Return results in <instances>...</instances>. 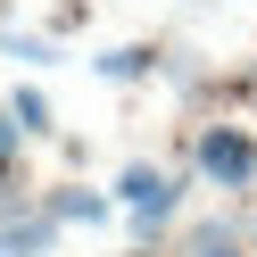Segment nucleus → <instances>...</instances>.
Wrapping results in <instances>:
<instances>
[{
	"label": "nucleus",
	"instance_id": "obj_1",
	"mask_svg": "<svg viewBox=\"0 0 257 257\" xmlns=\"http://www.w3.org/2000/svg\"><path fill=\"white\" fill-rule=\"evenodd\" d=\"M116 207L133 216L141 240H158V232L174 224V207H183V183H174V174H158V166H124V174H116Z\"/></svg>",
	"mask_w": 257,
	"mask_h": 257
},
{
	"label": "nucleus",
	"instance_id": "obj_2",
	"mask_svg": "<svg viewBox=\"0 0 257 257\" xmlns=\"http://www.w3.org/2000/svg\"><path fill=\"white\" fill-rule=\"evenodd\" d=\"M199 174L216 191H249L257 183V141L240 133V124H207L199 133Z\"/></svg>",
	"mask_w": 257,
	"mask_h": 257
},
{
	"label": "nucleus",
	"instance_id": "obj_3",
	"mask_svg": "<svg viewBox=\"0 0 257 257\" xmlns=\"http://www.w3.org/2000/svg\"><path fill=\"white\" fill-rule=\"evenodd\" d=\"M58 249V216H9L0 224V257H50Z\"/></svg>",
	"mask_w": 257,
	"mask_h": 257
},
{
	"label": "nucleus",
	"instance_id": "obj_4",
	"mask_svg": "<svg viewBox=\"0 0 257 257\" xmlns=\"http://www.w3.org/2000/svg\"><path fill=\"white\" fill-rule=\"evenodd\" d=\"M42 216H58V224H108V216H116V199H100V191L67 183V191H58L50 207H42Z\"/></svg>",
	"mask_w": 257,
	"mask_h": 257
},
{
	"label": "nucleus",
	"instance_id": "obj_5",
	"mask_svg": "<svg viewBox=\"0 0 257 257\" xmlns=\"http://www.w3.org/2000/svg\"><path fill=\"white\" fill-rule=\"evenodd\" d=\"M150 67H158V50H150V42H124V50H108V58H100V75H108V83H141Z\"/></svg>",
	"mask_w": 257,
	"mask_h": 257
},
{
	"label": "nucleus",
	"instance_id": "obj_6",
	"mask_svg": "<svg viewBox=\"0 0 257 257\" xmlns=\"http://www.w3.org/2000/svg\"><path fill=\"white\" fill-rule=\"evenodd\" d=\"M9 116H17V133H34V141H42V133L58 124V116H50V100H42L34 83H25V91H9Z\"/></svg>",
	"mask_w": 257,
	"mask_h": 257
},
{
	"label": "nucleus",
	"instance_id": "obj_7",
	"mask_svg": "<svg viewBox=\"0 0 257 257\" xmlns=\"http://www.w3.org/2000/svg\"><path fill=\"white\" fill-rule=\"evenodd\" d=\"M183 257H240V240H232V224H191Z\"/></svg>",
	"mask_w": 257,
	"mask_h": 257
},
{
	"label": "nucleus",
	"instance_id": "obj_8",
	"mask_svg": "<svg viewBox=\"0 0 257 257\" xmlns=\"http://www.w3.org/2000/svg\"><path fill=\"white\" fill-rule=\"evenodd\" d=\"M0 50L25 58V67H58V42H42V34H0Z\"/></svg>",
	"mask_w": 257,
	"mask_h": 257
},
{
	"label": "nucleus",
	"instance_id": "obj_9",
	"mask_svg": "<svg viewBox=\"0 0 257 257\" xmlns=\"http://www.w3.org/2000/svg\"><path fill=\"white\" fill-rule=\"evenodd\" d=\"M17 141H25V133H17V116L0 108V183H9V166H17Z\"/></svg>",
	"mask_w": 257,
	"mask_h": 257
},
{
	"label": "nucleus",
	"instance_id": "obj_10",
	"mask_svg": "<svg viewBox=\"0 0 257 257\" xmlns=\"http://www.w3.org/2000/svg\"><path fill=\"white\" fill-rule=\"evenodd\" d=\"M249 91H257V67H249Z\"/></svg>",
	"mask_w": 257,
	"mask_h": 257
}]
</instances>
